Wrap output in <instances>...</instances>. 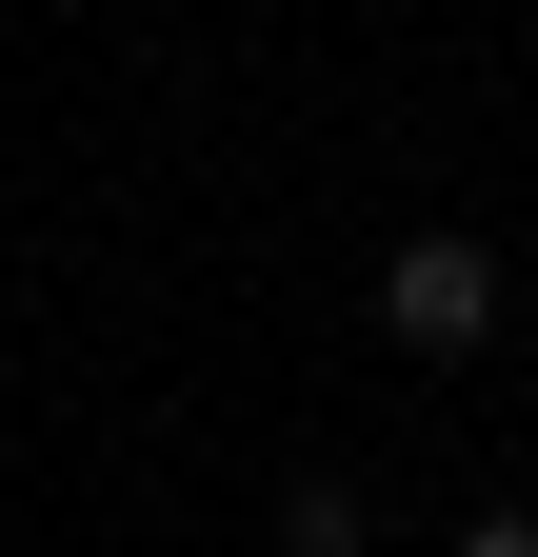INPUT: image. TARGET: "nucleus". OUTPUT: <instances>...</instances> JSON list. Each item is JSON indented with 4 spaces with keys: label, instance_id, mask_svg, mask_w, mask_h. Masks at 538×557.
Returning <instances> with one entry per match:
<instances>
[{
    "label": "nucleus",
    "instance_id": "1",
    "mask_svg": "<svg viewBox=\"0 0 538 557\" xmlns=\"http://www.w3.org/2000/svg\"><path fill=\"white\" fill-rule=\"evenodd\" d=\"M379 338H399V359H479V338H499V259L479 239H399L379 259Z\"/></svg>",
    "mask_w": 538,
    "mask_h": 557
},
{
    "label": "nucleus",
    "instance_id": "2",
    "mask_svg": "<svg viewBox=\"0 0 538 557\" xmlns=\"http://www.w3.org/2000/svg\"><path fill=\"white\" fill-rule=\"evenodd\" d=\"M458 557H538V518H458Z\"/></svg>",
    "mask_w": 538,
    "mask_h": 557
}]
</instances>
